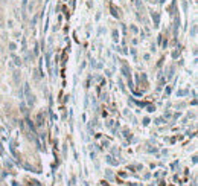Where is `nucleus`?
Wrapping results in <instances>:
<instances>
[{"instance_id": "nucleus-1", "label": "nucleus", "mask_w": 198, "mask_h": 186, "mask_svg": "<svg viewBox=\"0 0 198 186\" xmlns=\"http://www.w3.org/2000/svg\"><path fill=\"white\" fill-rule=\"evenodd\" d=\"M160 2H165V0H160Z\"/></svg>"}]
</instances>
